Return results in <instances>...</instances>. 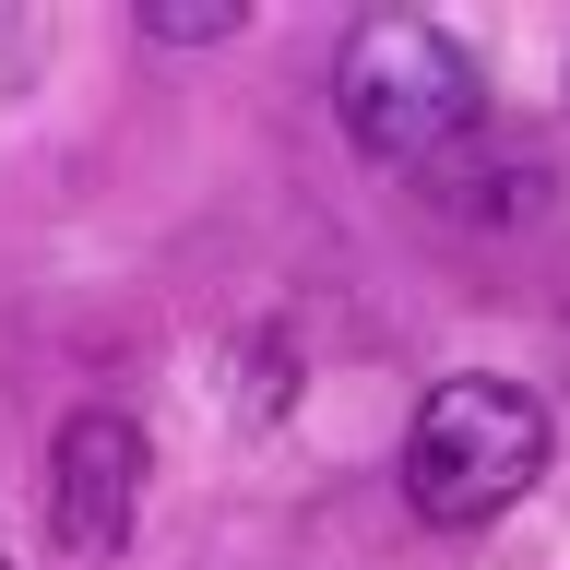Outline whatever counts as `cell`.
I'll use <instances>...</instances> for the list:
<instances>
[{"label": "cell", "mask_w": 570, "mask_h": 570, "mask_svg": "<svg viewBox=\"0 0 570 570\" xmlns=\"http://www.w3.org/2000/svg\"><path fill=\"white\" fill-rule=\"evenodd\" d=\"M547 475V404L523 381H440L404 428V499L416 523L475 534Z\"/></svg>", "instance_id": "cell-2"}, {"label": "cell", "mask_w": 570, "mask_h": 570, "mask_svg": "<svg viewBox=\"0 0 570 570\" xmlns=\"http://www.w3.org/2000/svg\"><path fill=\"white\" fill-rule=\"evenodd\" d=\"M142 428L119 416V404H83V416L60 428V488H48V511H60V547H119L131 534V511H142Z\"/></svg>", "instance_id": "cell-3"}, {"label": "cell", "mask_w": 570, "mask_h": 570, "mask_svg": "<svg viewBox=\"0 0 570 570\" xmlns=\"http://www.w3.org/2000/svg\"><path fill=\"white\" fill-rule=\"evenodd\" d=\"M333 107H345V142L368 167H428V155H452L488 119V71L463 60V36L416 24V12H381V24L345 36Z\"/></svg>", "instance_id": "cell-1"}, {"label": "cell", "mask_w": 570, "mask_h": 570, "mask_svg": "<svg viewBox=\"0 0 570 570\" xmlns=\"http://www.w3.org/2000/svg\"><path fill=\"white\" fill-rule=\"evenodd\" d=\"M0 570H12V559H0Z\"/></svg>", "instance_id": "cell-4"}]
</instances>
